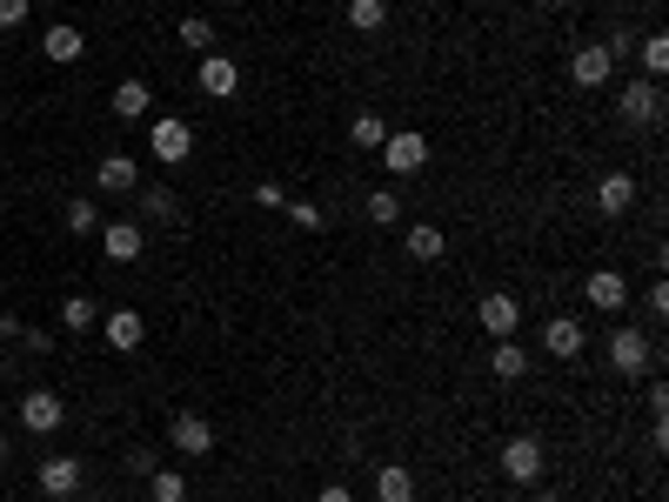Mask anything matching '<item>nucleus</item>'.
<instances>
[{
    "label": "nucleus",
    "instance_id": "7",
    "mask_svg": "<svg viewBox=\"0 0 669 502\" xmlns=\"http://www.w3.org/2000/svg\"><path fill=\"white\" fill-rule=\"evenodd\" d=\"M147 154H154V162H188V154H194V128L188 121H175V114H168V121H154V134H147Z\"/></svg>",
    "mask_w": 669,
    "mask_h": 502
},
{
    "label": "nucleus",
    "instance_id": "15",
    "mask_svg": "<svg viewBox=\"0 0 669 502\" xmlns=\"http://www.w3.org/2000/svg\"><path fill=\"white\" fill-rule=\"evenodd\" d=\"M582 301H589V308H609V316H616V308H629V282L616 275V268H596V275L582 282Z\"/></svg>",
    "mask_w": 669,
    "mask_h": 502
},
{
    "label": "nucleus",
    "instance_id": "20",
    "mask_svg": "<svg viewBox=\"0 0 669 502\" xmlns=\"http://www.w3.org/2000/svg\"><path fill=\"white\" fill-rule=\"evenodd\" d=\"M489 375H496V382H523V375H529V356H523V342H516V335H502V342H496Z\"/></svg>",
    "mask_w": 669,
    "mask_h": 502
},
{
    "label": "nucleus",
    "instance_id": "8",
    "mask_svg": "<svg viewBox=\"0 0 669 502\" xmlns=\"http://www.w3.org/2000/svg\"><path fill=\"white\" fill-rule=\"evenodd\" d=\"M382 168L388 175H422L428 168V141L422 134H388L382 141Z\"/></svg>",
    "mask_w": 669,
    "mask_h": 502
},
{
    "label": "nucleus",
    "instance_id": "37",
    "mask_svg": "<svg viewBox=\"0 0 669 502\" xmlns=\"http://www.w3.org/2000/svg\"><path fill=\"white\" fill-rule=\"evenodd\" d=\"M536 502H569V495H556V489H536Z\"/></svg>",
    "mask_w": 669,
    "mask_h": 502
},
{
    "label": "nucleus",
    "instance_id": "33",
    "mask_svg": "<svg viewBox=\"0 0 669 502\" xmlns=\"http://www.w3.org/2000/svg\"><path fill=\"white\" fill-rule=\"evenodd\" d=\"M255 208H288V195H282V181H255Z\"/></svg>",
    "mask_w": 669,
    "mask_h": 502
},
{
    "label": "nucleus",
    "instance_id": "1",
    "mask_svg": "<svg viewBox=\"0 0 669 502\" xmlns=\"http://www.w3.org/2000/svg\"><path fill=\"white\" fill-rule=\"evenodd\" d=\"M542 469H549V455H542L536 436H509V442H502V476L516 482V489H536Z\"/></svg>",
    "mask_w": 669,
    "mask_h": 502
},
{
    "label": "nucleus",
    "instance_id": "29",
    "mask_svg": "<svg viewBox=\"0 0 669 502\" xmlns=\"http://www.w3.org/2000/svg\"><path fill=\"white\" fill-rule=\"evenodd\" d=\"M181 48H194V54H215V27H208L202 14H188V21H181Z\"/></svg>",
    "mask_w": 669,
    "mask_h": 502
},
{
    "label": "nucleus",
    "instance_id": "9",
    "mask_svg": "<svg viewBox=\"0 0 669 502\" xmlns=\"http://www.w3.org/2000/svg\"><path fill=\"white\" fill-rule=\"evenodd\" d=\"M141 248H147V228H141V221H107V228H101V255H107V261L128 268V261H141Z\"/></svg>",
    "mask_w": 669,
    "mask_h": 502
},
{
    "label": "nucleus",
    "instance_id": "4",
    "mask_svg": "<svg viewBox=\"0 0 669 502\" xmlns=\"http://www.w3.org/2000/svg\"><path fill=\"white\" fill-rule=\"evenodd\" d=\"M609 74H616V61H609L603 41H582V48L569 54V81H576V88H609Z\"/></svg>",
    "mask_w": 669,
    "mask_h": 502
},
{
    "label": "nucleus",
    "instance_id": "31",
    "mask_svg": "<svg viewBox=\"0 0 669 502\" xmlns=\"http://www.w3.org/2000/svg\"><path fill=\"white\" fill-rule=\"evenodd\" d=\"M67 228H74V235H94V228H101V202H67Z\"/></svg>",
    "mask_w": 669,
    "mask_h": 502
},
{
    "label": "nucleus",
    "instance_id": "32",
    "mask_svg": "<svg viewBox=\"0 0 669 502\" xmlns=\"http://www.w3.org/2000/svg\"><path fill=\"white\" fill-rule=\"evenodd\" d=\"M288 221H295V228H308V235H314V228H322L329 215H322V202H288Z\"/></svg>",
    "mask_w": 669,
    "mask_h": 502
},
{
    "label": "nucleus",
    "instance_id": "34",
    "mask_svg": "<svg viewBox=\"0 0 669 502\" xmlns=\"http://www.w3.org/2000/svg\"><path fill=\"white\" fill-rule=\"evenodd\" d=\"M27 8H34V0H0V27H21Z\"/></svg>",
    "mask_w": 669,
    "mask_h": 502
},
{
    "label": "nucleus",
    "instance_id": "13",
    "mask_svg": "<svg viewBox=\"0 0 669 502\" xmlns=\"http://www.w3.org/2000/svg\"><path fill=\"white\" fill-rule=\"evenodd\" d=\"M542 349L556 356V362H576V356L589 349V335H582V322H576V316H556V322L542 329Z\"/></svg>",
    "mask_w": 669,
    "mask_h": 502
},
{
    "label": "nucleus",
    "instance_id": "2",
    "mask_svg": "<svg viewBox=\"0 0 669 502\" xmlns=\"http://www.w3.org/2000/svg\"><path fill=\"white\" fill-rule=\"evenodd\" d=\"M609 369L629 375V382H636V375H656V349H649L636 329H616V335H609Z\"/></svg>",
    "mask_w": 669,
    "mask_h": 502
},
{
    "label": "nucleus",
    "instance_id": "12",
    "mask_svg": "<svg viewBox=\"0 0 669 502\" xmlns=\"http://www.w3.org/2000/svg\"><path fill=\"white\" fill-rule=\"evenodd\" d=\"M94 188H101V195H134V188H141V168H134V154H101V168H94Z\"/></svg>",
    "mask_w": 669,
    "mask_h": 502
},
{
    "label": "nucleus",
    "instance_id": "23",
    "mask_svg": "<svg viewBox=\"0 0 669 502\" xmlns=\"http://www.w3.org/2000/svg\"><path fill=\"white\" fill-rule=\"evenodd\" d=\"M348 141H356V147H382V141H388V121H382L375 107H362L356 121H348Z\"/></svg>",
    "mask_w": 669,
    "mask_h": 502
},
{
    "label": "nucleus",
    "instance_id": "25",
    "mask_svg": "<svg viewBox=\"0 0 669 502\" xmlns=\"http://www.w3.org/2000/svg\"><path fill=\"white\" fill-rule=\"evenodd\" d=\"M369 202V221L375 228H396L402 221V195H396V188H375V195H362Z\"/></svg>",
    "mask_w": 669,
    "mask_h": 502
},
{
    "label": "nucleus",
    "instance_id": "38",
    "mask_svg": "<svg viewBox=\"0 0 669 502\" xmlns=\"http://www.w3.org/2000/svg\"><path fill=\"white\" fill-rule=\"evenodd\" d=\"M0 462H8V436H0Z\"/></svg>",
    "mask_w": 669,
    "mask_h": 502
},
{
    "label": "nucleus",
    "instance_id": "5",
    "mask_svg": "<svg viewBox=\"0 0 669 502\" xmlns=\"http://www.w3.org/2000/svg\"><path fill=\"white\" fill-rule=\"evenodd\" d=\"M476 316H483V329L502 342V335H516V329H523V301L509 295V288H489V295L476 301Z\"/></svg>",
    "mask_w": 669,
    "mask_h": 502
},
{
    "label": "nucleus",
    "instance_id": "11",
    "mask_svg": "<svg viewBox=\"0 0 669 502\" xmlns=\"http://www.w3.org/2000/svg\"><path fill=\"white\" fill-rule=\"evenodd\" d=\"M194 88H202L208 101H228L234 88H242V67H234L228 54H202V74H194Z\"/></svg>",
    "mask_w": 669,
    "mask_h": 502
},
{
    "label": "nucleus",
    "instance_id": "28",
    "mask_svg": "<svg viewBox=\"0 0 669 502\" xmlns=\"http://www.w3.org/2000/svg\"><path fill=\"white\" fill-rule=\"evenodd\" d=\"M134 195H141V188H134ZM141 215H147V221H175V215H181V208H175V188H147Z\"/></svg>",
    "mask_w": 669,
    "mask_h": 502
},
{
    "label": "nucleus",
    "instance_id": "35",
    "mask_svg": "<svg viewBox=\"0 0 669 502\" xmlns=\"http://www.w3.org/2000/svg\"><path fill=\"white\" fill-rule=\"evenodd\" d=\"M21 342H27L34 356H48V349H54V335H48V329H21Z\"/></svg>",
    "mask_w": 669,
    "mask_h": 502
},
{
    "label": "nucleus",
    "instance_id": "39",
    "mask_svg": "<svg viewBox=\"0 0 669 502\" xmlns=\"http://www.w3.org/2000/svg\"><path fill=\"white\" fill-rule=\"evenodd\" d=\"M147 8H162V0H147Z\"/></svg>",
    "mask_w": 669,
    "mask_h": 502
},
{
    "label": "nucleus",
    "instance_id": "16",
    "mask_svg": "<svg viewBox=\"0 0 669 502\" xmlns=\"http://www.w3.org/2000/svg\"><path fill=\"white\" fill-rule=\"evenodd\" d=\"M596 208H603L609 221H616V215H629V208H636V181H629L622 168H616V175H603V181H596Z\"/></svg>",
    "mask_w": 669,
    "mask_h": 502
},
{
    "label": "nucleus",
    "instance_id": "30",
    "mask_svg": "<svg viewBox=\"0 0 669 502\" xmlns=\"http://www.w3.org/2000/svg\"><path fill=\"white\" fill-rule=\"evenodd\" d=\"M636 54H643V67H649V81H656V74L669 67V34H643Z\"/></svg>",
    "mask_w": 669,
    "mask_h": 502
},
{
    "label": "nucleus",
    "instance_id": "18",
    "mask_svg": "<svg viewBox=\"0 0 669 502\" xmlns=\"http://www.w3.org/2000/svg\"><path fill=\"white\" fill-rule=\"evenodd\" d=\"M375 502H415V469L382 462V469H375Z\"/></svg>",
    "mask_w": 669,
    "mask_h": 502
},
{
    "label": "nucleus",
    "instance_id": "6",
    "mask_svg": "<svg viewBox=\"0 0 669 502\" xmlns=\"http://www.w3.org/2000/svg\"><path fill=\"white\" fill-rule=\"evenodd\" d=\"M61 422H67V409H61V396H54V389H27V396H21V429L54 436Z\"/></svg>",
    "mask_w": 669,
    "mask_h": 502
},
{
    "label": "nucleus",
    "instance_id": "27",
    "mask_svg": "<svg viewBox=\"0 0 669 502\" xmlns=\"http://www.w3.org/2000/svg\"><path fill=\"white\" fill-rule=\"evenodd\" d=\"M388 21V0H348V27L356 34H375Z\"/></svg>",
    "mask_w": 669,
    "mask_h": 502
},
{
    "label": "nucleus",
    "instance_id": "36",
    "mask_svg": "<svg viewBox=\"0 0 669 502\" xmlns=\"http://www.w3.org/2000/svg\"><path fill=\"white\" fill-rule=\"evenodd\" d=\"M314 502H356V489H342V482H329V489L314 495Z\"/></svg>",
    "mask_w": 669,
    "mask_h": 502
},
{
    "label": "nucleus",
    "instance_id": "24",
    "mask_svg": "<svg viewBox=\"0 0 669 502\" xmlns=\"http://www.w3.org/2000/svg\"><path fill=\"white\" fill-rule=\"evenodd\" d=\"M147 495L154 502H188V476L181 469H147Z\"/></svg>",
    "mask_w": 669,
    "mask_h": 502
},
{
    "label": "nucleus",
    "instance_id": "3",
    "mask_svg": "<svg viewBox=\"0 0 669 502\" xmlns=\"http://www.w3.org/2000/svg\"><path fill=\"white\" fill-rule=\"evenodd\" d=\"M616 114L629 128H649V121H662V88L656 81H629L622 94H616Z\"/></svg>",
    "mask_w": 669,
    "mask_h": 502
},
{
    "label": "nucleus",
    "instance_id": "26",
    "mask_svg": "<svg viewBox=\"0 0 669 502\" xmlns=\"http://www.w3.org/2000/svg\"><path fill=\"white\" fill-rule=\"evenodd\" d=\"M61 329H67V335H88V329H94V301H88V295H67V301H61Z\"/></svg>",
    "mask_w": 669,
    "mask_h": 502
},
{
    "label": "nucleus",
    "instance_id": "19",
    "mask_svg": "<svg viewBox=\"0 0 669 502\" xmlns=\"http://www.w3.org/2000/svg\"><path fill=\"white\" fill-rule=\"evenodd\" d=\"M81 48H88V41H81V27H67V21H54V27L41 34V54H48V61H61V67H67V61H81Z\"/></svg>",
    "mask_w": 669,
    "mask_h": 502
},
{
    "label": "nucleus",
    "instance_id": "14",
    "mask_svg": "<svg viewBox=\"0 0 669 502\" xmlns=\"http://www.w3.org/2000/svg\"><path fill=\"white\" fill-rule=\"evenodd\" d=\"M74 489H81V462H74V455H48V462H41V495H48V502H67Z\"/></svg>",
    "mask_w": 669,
    "mask_h": 502
},
{
    "label": "nucleus",
    "instance_id": "22",
    "mask_svg": "<svg viewBox=\"0 0 669 502\" xmlns=\"http://www.w3.org/2000/svg\"><path fill=\"white\" fill-rule=\"evenodd\" d=\"M442 248H449V242H442L436 221H415V228H409V255H415V261H442Z\"/></svg>",
    "mask_w": 669,
    "mask_h": 502
},
{
    "label": "nucleus",
    "instance_id": "21",
    "mask_svg": "<svg viewBox=\"0 0 669 502\" xmlns=\"http://www.w3.org/2000/svg\"><path fill=\"white\" fill-rule=\"evenodd\" d=\"M147 81H141V74H128V81L121 88H114V114H121V121H141V114H147Z\"/></svg>",
    "mask_w": 669,
    "mask_h": 502
},
{
    "label": "nucleus",
    "instance_id": "17",
    "mask_svg": "<svg viewBox=\"0 0 669 502\" xmlns=\"http://www.w3.org/2000/svg\"><path fill=\"white\" fill-rule=\"evenodd\" d=\"M141 342H147V322H141V308H114V316H107V349H141Z\"/></svg>",
    "mask_w": 669,
    "mask_h": 502
},
{
    "label": "nucleus",
    "instance_id": "10",
    "mask_svg": "<svg viewBox=\"0 0 669 502\" xmlns=\"http://www.w3.org/2000/svg\"><path fill=\"white\" fill-rule=\"evenodd\" d=\"M168 442H175L181 455H208V449H215V422L194 415V409H181V415L168 422Z\"/></svg>",
    "mask_w": 669,
    "mask_h": 502
}]
</instances>
